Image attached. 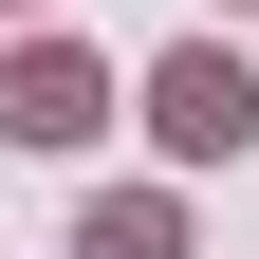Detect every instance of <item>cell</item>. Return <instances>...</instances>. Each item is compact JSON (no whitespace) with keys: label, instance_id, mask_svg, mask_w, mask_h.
<instances>
[{"label":"cell","instance_id":"1","mask_svg":"<svg viewBox=\"0 0 259 259\" xmlns=\"http://www.w3.org/2000/svg\"><path fill=\"white\" fill-rule=\"evenodd\" d=\"M93 111H111V74H93V56H0V130H19V148H74Z\"/></svg>","mask_w":259,"mask_h":259},{"label":"cell","instance_id":"2","mask_svg":"<svg viewBox=\"0 0 259 259\" xmlns=\"http://www.w3.org/2000/svg\"><path fill=\"white\" fill-rule=\"evenodd\" d=\"M148 111H167V148H241L259 93H241V56H167V93H148Z\"/></svg>","mask_w":259,"mask_h":259},{"label":"cell","instance_id":"3","mask_svg":"<svg viewBox=\"0 0 259 259\" xmlns=\"http://www.w3.org/2000/svg\"><path fill=\"white\" fill-rule=\"evenodd\" d=\"M93 259H167V204H111V222H93Z\"/></svg>","mask_w":259,"mask_h":259}]
</instances>
